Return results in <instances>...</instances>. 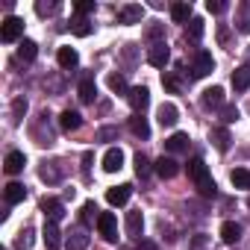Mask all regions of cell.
<instances>
[{
	"label": "cell",
	"mask_w": 250,
	"mask_h": 250,
	"mask_svg": "<svg viewBox=\"0 0 250 250\" xmlns=\"http://www.w3.org/2000/svg\"><path fill=\"white\" fill-rule=\"evenodd\" d=\"M188 177H191L194 188L200 191V197H215L218 186H215V180H212V174H209V165H206L203 159H191V162H188Z\"/></svg>",
	"instance_id": "1"
},
{
	"label": "cell",
	"mask_w": 250,
	"mask_h": 250,
	"mask_svg": "<svg viewBox=\"0 0 250 250\" xmlns=\"http://www.w3.org/2000/svg\"><path fill=\"white\" fill-rule=\"evenodd\" d=\"M21 36H24V18H18V15H9L3 24H0V39H3L6 44L18 42Z\"/></svg>",
	"instance_id": "2"
},
{
	"label": "cell",
	"mask_w": 250,
	"mask_h": 250,
	"mask_svg": "<svg viewBox=\"0 0 250 250\" xmlns=\"http://www.w3.org/2000/svg\"><path fill=\"white\" fill-rule=\"evenodd\" d=\"M127 100H130V106H133L136 115H145V109L150 106V91L145 85H136V88L127 91Z\"/></svg>",
	"instance_id": "3"
},
{
	"label": "cell",
	"mask_w": 250,
	"mask_h": 250,
	"mask_svg": "<svg viewBox=\"0 0 250 250\" xmlns=\"http://www.w3.org/2000/svg\"><path fill=\"white\" fill-rule=\"evenodd\" d=\"M97 229H100V235H103L106 241H118V218H115L112 212H100Z\"/></svg>",
	"instance_id": "4"
},
{
	"label": "cell",
	"mask_w": 250,
	"mask_h": 250,
	"mask_svg": "<svg viewBox=\"0 0 250 250\" xmlns=\"http://www.w3.org/2000/svg\"><path fill=\"white\" fill-rule=\"evenodd\" d=\"M145 18V6L142 3H127L118 9V24H142Z\"/></svg>",
	"instance_id": "5"
},
{
	"label": "cell",
	"mask_w": 250,
	"mask_h": 250,
	"mask_svg": "<svg viewBox=\"0 0 250 250\" xmlns=\"http://www.w3.org/2000/svg\"><path fill=\"white\" fill-rule=\"evenodd\" d=\"M168 59H171L168 44H165V42H153V44H150V50H147V62H150L153 68H165V65H168Z\"/></svg>",
	"instance_id": "6"
},
{
	"label": "cell",
	"mask_w": 250,
	"mask_h": 250,
	"mask_svg": "<svg viewBox=\"0 0 250 250\" xmlns=\"http://www.w3.org/2000/svg\"><path fill=\"white\" fill-rule=\"evenodd\" d=\"M39 206H42L44 218H47V221H53V224H59V221L65 218V203H62V200H56V197H44Z\"/></svg>",
	"instance_id": "7"
},
{
	"label": "cell",
	"mask_w": 250,
	"mask_h": 250,
	"mask_svg": "<svg viewBox=\"0 0 250 250\" xmlns=\"http://www.w3.org/2000/svg\"><path fill=\"white\" fill-rule=\"evenodd\" d=\"M212 71H215V59H212V53H209V50H200L197 59H194V68H191V77L200 80V77H206V74H212Z\"/></svg>",
	"instance_id": "8"
},
{
	"label": "cell",
	"mask_w": 250,
	"mask_h": 250,
	"mask_svg": "<svg viewBox=\"0 0 250 250\" xmlns=\"http://www.w3.org/2000/svg\"><path fill=\"white\" fill-rule=\"evenodd\" d=\"M153 171H156L162 180H174V177L180 174V165H177V159H171V156H159V159L153 162Z\"/></svg>",
	"instance_id": "9"
},
{
	"label": "cell",
	"mask_w": 250,
	"mask_h": 250,
	"mask_svg": "<svg viewBox=\"0 0 250 250\" xmlns=\"http://www.w3.org/2000/svg\"><path fill=\"white\" fill-rule=\"evenodd\" d=\"M130 194H133V186L124 183V186H112L106 191V200H109V206H124V203L130 200Z\"/></svg>",
	"instance_id": "10"
},
{
	"label": "cell",
	"mask_w": 250,
	"mask_h": 250,
	"mask_svg": "<svg viewBox=\"0 0 250 250\" xmlns=\"http://www.w3.org/2000/svg\"><path fill=\"white\" fill-rule=\"evenodd\" d=\"M124 168V150L121 147H109L106 153H103V171L106 174H115V171H121Z\"/></svg>",
	"instance_id": "11"
},
{
	"label": "cell",
	"mask_w": 250,
	"mask_h": 250,
	"mask_svg": "<svg viewBox=\"0 0 250 250\" xmlns=\"http://www.w3.org/2000/svg\"><path fill=\"white\" fill-rule=\"evenodd\" d=\"M88 247V229L85 227H74L68 232V241H65V250H85Z\"/></svg>",
	"instance_id": "12"
},
{
	"label": "cell",
	"mask_w": 250,
	"mask_h": 250,
	"mask_svg": "<svg viewBox=\"0 0 250 250\" xmlns=\"http://www.w3.org/2000/svg\"><path fill=\"white\" fill-rule=\"evenodd\" d=\"M42 238H44V247H47V250H59V247H62V232H59V224L47 221V224H44Z\"/></svg>",
	"instance_id": "13"
},
{
	"label": "cell",
	"mask_w": 250,
	"mask_h": 250,
	"mask_svg": "<svg viewBox=\"0 0 250 250\" xmlns=\"http://www.w3.org/2000/svg\"><path fill=\"white\" fill-rule=\"evenodd\" d=\"M156 121L162 124V127H174V124L180 121V109H177L174 103H162V106L156 109Z\"/></svg>",
	"instance_id": "14"
},
{
	"label": "cell",
	"mask_w": 250,
	"mask_h": 250,
	"mask_svg": "<svg viewBox=\"0 0 250 250\" xmlns=\"http://www.w3.org/2000/svg\"><path fill=\"white\" fill-rule=\"evenodd\" d=\"M127 235L130 238H136V241H142V229H145V218H142V212L136 209V212H127Z\"/></svg>",
	"instance_id": "15"
},
{
	"label": "cell",
	"mask_w": 250,
	"mask_h": 250,
	"mask_svg": "<svg viewBox=\"0 0 250 250\" xmlns=\"http://www.w3.org/2000/svg\"><path fill=\"white\" fill-rule=\"evenodd\" d=\"M56 62H59V68L62 71H71V68H77L80 65V53L74 50V47H59V53H56Z\"/></svg>",
	"instance_id": "16"
},
{
	"label": "cell",
	"mask_w": 250,
	"mask_h": 250,
	"mask_svg": "<svg viewBox=\"0 0 250 250\" xmlns=\"http://www.w3.org/2000/svg\"><path fill=\"white\" fill-rule=\"evenodd\" d=\"M200 103H203V109H221V106H224V88H221V85L206 88L203 97H200Z\"/></svg>",
	"instance_id": "17"
},
{
	"label": "cell",
	"mask_w": 250,
	"mask_h": 250,
	"mask_svg": "<svg viewBox=\"0 0 250 250\" xmlns=\"http://www.w3.org/2000/svg\"><path fill=\"white\" fill-rule=\"evenodd\" d=\"M235 30L238 33H250V0H241L235 6Z\"/></svg>",
	"instance_id": "18"
},
{
	"label": "cell",
	"mask_w": 250,
	"mask_h": 250,
	"mask_svg": "<svg viewBox=\"0 0 250 250\" xmlns=\"http://www.w3.org/2000/svg\"><path fill=\"white\" fill-rule=\"evenodd\" d=\"M59 127H62L65 133L80 130V127H83V115H80V112H74V109H65V112L59 115Z\"/></svg>",
	"instance_id": "19"
},
{
	"label": "cell",
	"mask_w": 250,
	"mask_h": 250,
	"mask_svg": "<svg viewBox=\"0 0 250 250\" xmlns=\"http://www.w3.org/2000/svg\"><path fill=\"white\" fill-rule=\"evenodd\" d=\"M165 150H168V153H186V150H188V136H186V133L168 136V139H165Z\"/></svg>",
	"instance_id": "20"
},
{
	"label": "cell",
	"mask_w": 250,
	"mask_h": 250,
	"mask_svg": "<svg viewBox=\"0 0 250 250\" xmlns=\"http://www.w3.org/2000/svg\"><path fill=\"white\" fill-rule=\"evenodd\" d=\"M24 165H27V156H24L21 150H12V153H6V162H3L6 174H21V171H24Z\"/></svg>",
	"instance_id": "21"
},
{
	"label": "cell",
	"mask_w": 250,
	"mask_h": 250,
	"mask_svg": "<svg viewBox=\"0 0 250 250\" xmlns=\"http://www.w3.org/2000/svg\"><path fill=\"white\" fill-rule=\"evenodd\" d=\"M130 130H133V136H139V139H150V124H147L145 115H136V112H133V118H130Z\"/></svg>",
	"instance_id": "22"
},
{
	"label": "cell",
	"mask_w": 250,
	"mask_h": 250,
	"mask_svg": "<svg viewBox=\"0 0 250 250\" xmlns=\"http://www.w3.org/2000/svg\"><path fill=\"white\" fill-rule=\"evenodd\" d=\"M77 91H80V100H83V103H94V97H97V85H94V77H83Z\"/></svg>",
	"instance_id": "23"
},
{
	"label": "cell",
	"mask_w": 250,
	"mask_h": 250,
	"mask_svg": "<svg viewBox=\"0 0 250 250\" xmlns=\"http://www.w3.org/2000/svg\"><path fill=\"white\" fill-rule=\"evenodd\" d=\"M221 238H224L227 244H235V241L241 238V224H235V221H224V224H221Z\"/></svg>",
	"instance_id": "24"
},
{
	"label": "cell",
	"mask_w": 250,
	"mask_h": 250,
	"mask_svg": "<svg viewBox=\"0 0 250 250\" xmlns=\"http://www.w3.org/2000/svg\"><path fill=\"white\" fill-rule=\"evenodd\" d=\"M232 88L235 91H247L250 88V68L247 65H241V68L232 71Z\"/></svg>",
	"instance_id": "25"
},
{
	"label": "cell",
	"mask_w": 250,
	"mask_h": 250,
	"mask_svg": "<svg viewBox=\"0 0 250 250\" xmlns=\"http://www.w3.org/2000/svg\"><path fill=\"white\" fill-rule=\"evenodd\" d=\"M3 197H6V203H9V206H15V203H21V200L27 197V188H24L21 183H9V186H6V191H3Z\"/></svg>",
	"instance_id": "26"
},
{
	"label": "cell",
	"mask_w": 250,
	"mask_h": 250,
	"mask_svg": "<svg viewBox=\"0 0 250 250\" xmlns=\"http://www.w3.org/2000/svg\"><path fill=\"white\" fill-rule=\"evenodd\" d=\"M39 177H42L44 183H59V180H62V162H50V165H44V168L39 171Z\"/></svg>",
	"instance_id": "27"
},
{
	"label": "cell",
	"mask_w": 250,
	"mask_h": 250,
	"mask_svg": "<svg viewBox=\"0 0 250 250\" xmlns=\"http://www.w3.org/2000/svg\"><path fill=\"white\" fill-rule=\"evenodd\" d=\"M171 18L177 24H188L191 21V3H174L171 6Z\"/></svg>",
	"instance_id": "28"
},
{
	"label": "cell",
	"mask_w": 250,
	"mask_h": 250,
	"mask_svg": "<svg viewBox=\"0 0 250 250\" xmlns=\"http://www.w3.org/2000/svg\"><path fill=\"white\" fill-rule=\"evenodd\" d=\"M229 142H232V139H229L227 127H215V130H212V145H215L221 153H224V150H229Z\"/></svg>",
	"instance_id": "29"
},
{
	"label": "cell",
	"mask_w": 250,
	"mask_h": 250,
	"mask_svg": "<svg viewBox=\"0 0 250 250\" xmlns=\"http://www.w3.org/2000/svg\"><path fill=\"white\" fill-rule=\"evenodd\" d=\"M18 56H21L24 62H33V59L39 56V44H36L33 39H24V42H21V47H18Z\"/></svg>",
	"instance_id": "30"
},
{
	"label": "cell",
	"mask_w": 250,
	"mask_h": 250,
	"mask_svg": "<svg viewBox=\"0 0 250 250\" xmlns=\"http://www.w3.org/2000/svg\"><path fill=\"white\" fill-rule=\"evenodd\" d=\"M186 39H191V42H200V39H203V18H191V21H188Z\"/></svg>",
	"instance_id": "31"
},
{
	"label": "cell",
	"mask_w": 250,
	"mask_h": 250,
	"mask_svg": "<svg viewBox=\"0 0 250 250\" xmlns=\"http://www.w3.org/2000/svg\"><path fill=\"white\" fill-rule=\"evenodd\" d=\"M229 180H232L235 188H250V171H247V168H235V171L229 174Z\"/></svg>",
	"instance_id": "32"
},
{
	"label": "cell",
	"mask_w": 250,
	"mask_h": 250,
	"mask_svg": "<svg viewBox=\"0 0 250 250\" xmlns=\"http://www.w3.org/2000/svg\"><path fill=\"white\" fill-rule=\"evenodd\" d=\"M106 83H109V88H112L115 94H124V91H127V80H124V74H109Z\"/></svg>",
	"instance_id": "33"
},
{
	"label": "cell",
	"mask_w": 250,
	"mask_h": 250,
	"mask_svg": "<svg viewBox=\"0 0 250 250\" xmlns=\"http://www.w3.org/2000/svg\"><path fill=\"white\" fill-rule=\"evenodd\" d=\"M24 115H27V100H24V97H18V100L12 103V124H15V127L24 121Z\"/></svg>",
	"instance_id": "34"
},
{
	"label": "cell",
	"mask_w": 250,
	"mask_h": 250,
	"mask_svg": "<svg viewBox=\"0 0 250 250\" xmlns=\"http://www.w3.org/2000/svg\"><path fill=\"white\" fill-rule=\"evenodd\" d=\"M71 30H74V36H80V39L91 36V24H88L85 18H74V21H71Z\"/></svg>",
	"instance_id": "35"
},
{
	"label": "cell",
	"mask_w": 250,
	"mask_h": 250,
	"mask_svg": "<svg viewBox=\"0 0 250 250\" xmlns=\"http://www.w3.org/2000/svg\"><path fill=\"white\" fill-rule=\"evenodd\" d=\"M30 247H33V229L27 227V229L18 232V238H15V250H30Z\"/></svg>",
	"instance_id": "36"
},
{
	"label": "cell",
	"mask_w": 250,
	"mask_h": 250,
	"mask_svg": "<svg viewBox=\"0 0 250 250\" xmlns=\"http://www.w3.org/2000/svg\"><path fill=\"white\" fill-rule=\"evenodd\" d=\"M221 121H224V124H235V121H238V109L229 106V103H224V106H221Z\"/></svg>",
	"instance_id": "37"
},
{
	"label": "cell",
	"mask_w": 250,
	"mask_h": 250,
	"mask_svg": "<svg viewBox=\"0 0 250 250\" xmlns=\"http://www.w3.org/2000/svg\"><path fill=\"white\" fill-rule=\"evenodd\" d=\"M136 174H139V177H147V174H150V162H147L145 153H136Z\"/></svg>",
	"instance_id": "38"
},
{
	"label": "cell",
	"mask_w": 250,
	"mask_h": 250,
	"mask_svg": "<svg viewBox=\"0 0 250 250\" xmlns=\"http://www.w3.org/2000/svg\"><path fill=\"white\" fill-rule=\"evenodd\" d=\"M100 215H97V206L88 200V203H83V224H91V221H97Z\"/></svg>",
	"instance_id": "39"
},
{
	"label": "cell",
	"mask_w": 250,
	"mask_h": 250,
	"mask_svg": "<svg viewBox=\"0 0 250 250\" xmlns=\"http://www.w3.org/2000/svg\"><path fill=\"white\" fill-rule=\"evenodd\" d=\"M97 6H94V0H80V3H74V12H77V18H83V15H88V12H94Z\"/></svg>",
	"instance_id": "40"
},
{
	"label": "cell",
	"mask_w": 250,
	"mask_h": 250,
	"mask_svg": "<svg viewBox=\"0 0 250 250\" xmlns=\"http://www.w3.org/2000/svg\"><path fill=\"white\" fill-rule=\"evenodd\" d=\"M162 85H165L171 94H180V80H177L174 74H165V77H162Z\"/></svg>",
	"instance_id": "41"
},
{
	"label": "cell",
	"mask_w": 250,
	"mask_h": 250,
	"mask_svg": "<svg viewBox=\"0 0 250 250\" xmlns=\"http://www.w3.org/2000/svg\"><path fill=\"white\" fill-rule=\"evenodd\" d=\"M206 9H209L212 15H221V12L227 9V3H224V0H206Z\"/></svg>",
	"instance_id": "42"
},
{
	"label": "cell",
	"mask_w": 250,
	"mask_h": 250,
	"mask_svg": "<svg viewBox=\"0 0 250 250\" xmlns=\"http://www.w3.org/2000/svg\"><path fill=\"white\" fill-rule=\"evenodd\" d=\"M59 9V3H36V12L39 15H53Z\"/></svg>",
	"instance_id": "43"
},
{
	"label": "cell",
	"mask_w": 250,
	"mask_h": 250,
	"mask_svg": "<svg viewBox=\"0 0 250 250\" xmlns=\"http://www.w3.org/2000/svg\"><path fill=\"white\" fill-rule=\"evenodd\" d=\"M206 247H209V238H206V235H203V232H200V235H194V238H191V250H206Z\"/></svg>",
	"instance_id": "44"
},
{
	"label": "cell",
	"mask_w": 250,
	"mask_h": 250,
	"mask_svg": "<svg viewBox=\"0 0 250 250\" xmlns=\"http://www.w3.org/2000/svg\"><path fill=\"white\" fill-rule=\"evenodd\" d=\"M218 42H221V44H229V30H227L224 24L218 27Z\"/></svg>",
	"instance_id": "45"
},
{
	"label": "cell",
	"mask_w": 250,
	"mask_h": 250,
	"mask_svg": "<svg viewBox=\"0 0 250 250\" xmlns=\"http://www.w3.org/2000/svg\"><path fill=\"white\" fill-rule=\"evenodd\" d=\"M115 136H118L115 127H103V130H100V139H103V142H109V139H115Z\"/></svg>",
	"instance_id": "46"
},
{
	"label": "cell",
	"mask_w": 250,
	"mask_h": 250,
	"mask_svg": "<svg viewBox=\"0 0 250 250\" xmlns=\"http://www.w3.org/2000/svg\"><path fill=\"white\" fill-rule=\"evenodd\" d=\"M136 250H159V247H156V241H139Z\"/></svg>",
	"instance_id": "47"
},
{
	"label": "cell",
	"mask_w": 250,
	"mask_h": 250,
	"mask_svg": "<svg viewBox=\"0 0 250 250\" xmlns=\"http://www.w3.org/2000/svg\"><path fill=\"white\" fill-rule=\"evenodd\" d=\"M147 36H150V39H159V36H162V27H150Z\"/></svg>",
	"instance_id": "48"
},
{
	"label": "cell",
	"mask_w": 250,
	"mask_h": 250,
	"mask_svg": "<svg viewBox=\"0 0 250 250\" xmlns=\"http://www.w3.org/2000/svg\"><path fill=\"white\" fill-rule=\"evenodd\" d=\"M121 250H130V247H121Z\"/></svg>",
	"instance_id": "49"
},
{
	"label": "cell",
	"mask_w": 250,
	"mask_h": 250,
	"mask_svg": "<svg viewBox=\"0 0 250 250\" xmlns=\"http://www.w3.org/2000/svg\"><path fill=\"white\" fill-rule=\"evenodd\" d=\"M247 206H250V200H247Z\"/></svg>",
	"instance_id": "50"
}]
</instances>
